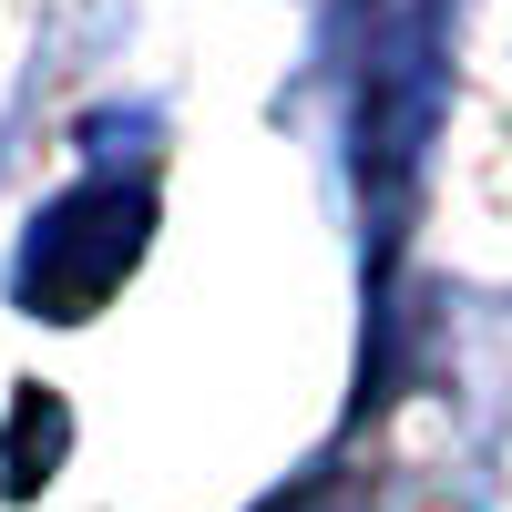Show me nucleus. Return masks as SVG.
Masks as SVG:
<instances>
[{"label":"nucleus","instance_id":"nucleus-3","mask_svg":"<svg viewBox=\"0 0 512 512\" xmlns=\"http://www.w3.org/2000/svg\"><path fill=\"white\" fill-rule=\"evenodd\" d=\"M277 512H328V502H277Z\"/></svg>","mask_w":512,"mask_h":512},{"label":"nucleus","instance_id":"nucleus-1","mask_svg":"<svg viewBox=\"0 0 512 512\" xmlns=\"http://www.w3.org/2000/svg\"><path fill=\"white\" fill-rule=\"evenodd\" d=\"M441 82H451V0H359L349 11V185H359L369 267L390 256L420 195Z\"/></svg>","mask_w":512,"mask_h":512},{"label":"nucleus","instance_id":"nucleus-2","mask_svg":"<svg viewBox=\"0 0 512 512\" xmlns=\"http://www.w3.org/2000/svg\"><path fill=\"white\" fill-rule=\"evenodd\" d=\"M144 236H154V185H144V175H93V185L52 195V205H41V216L21 226L11 297H21L31 318L72 328V318H93L103 297L134 277Z\"/></svg>","mask_w":512,"mask_h":512}]
</instances>
